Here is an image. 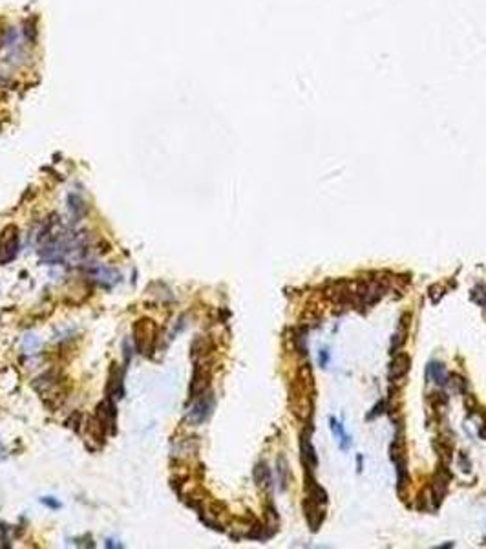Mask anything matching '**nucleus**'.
<instances>
[{
	"label": "nucleus",
	"instance_id": "nucleus-1",
	"mask_svg": "<svg viewBox=\"0 0 486 549\" xmlns=\"http://www.w3.org/2000/svg\"><path fill=\"white\" fill-rule=\"evenodd\" d=\"M134 343L141 355L152 357L157 344V326L150 319H139L134 324Z\"/></svg>",
	"mask_w": 486,
	"mask_h": 549
},
{
	"label": "nucleus",
	"instance_id": "nucleus-2",
	"mask_svg": "<svg viewBox=\"0 0 486 549\" xmlns=\"http://www.w3.org/2000/svg\"><path fill=\"white\" fill-rule=\"evenodd\" d=\"M18 253V229L8 225L0 235V264L11 262Z\"/></svg>",
	"mask_w": 486,
	"mask_h": 549
},
{
	"label": "nucleus",
	"instance_id": "nucleus-3",
	"mask_svg": "<svg viewBox=\"0 0 486 549\" xmlns=\"http://www.w3.org/2000/svg\"><path fill=\"white\" fill-rule=\"evenodd\" d=\"M212 410H214V395L210 392H203L201 395H197L196 403H194L192 408L189 410V420L192 423L199 425L209 420Z\"/></svg>",
	"mask_w": 486,
	"mask_h": 549
},
{
	"label": "nucleus",
	"instance_id": "nucleus-4",
	"mask_svg": "<svg viewBox=\"0 0 486 549\" xmlns=\"http://www.w3.org/2000/svg\"><path fill=\"white\" fill-rule=\"evenodd\" d=\"M88 264L90 266L86 268V273H88L95 282L105 286V288H110V286L117 284L119 278H121V275H119L113 268H106V266H101V264H93V262H88Z\"/></svg>",
	"mask_w": 486,
	"mask_h": 549
},
{
	"label": "nucleus",
	"instance_id": "nucleus-5",
	"mask_svg": "<svg viewBox=\"0 0 486 549\" xmlns=\"http://www.w3.org/2000/svg\"><path fill=\"white\" fill-rule=\"evenodd\" d=\"M115 420H117V410L113 405V399L110 395H106L105 401L99 403L97 407V421L103 425V428L108 432H115Z\"/></svg>",
	"mask_w": 486,
	"mask_h": 549
},
{
	"label": "nucleus",
	"instance_id": "nucleus-6",
	"mask_svg": "<svg viewBox=\"0 0 486 549\" xmlns=\"http://www.w3.org/2000/svg\"><path fill=\"white\" fill-rule=\"evenodd\" d=\"M410 370V357L404 353H398L395 363L391 365V379H402Z\"/></svg>",
	"mask_w": 486,
	"mask_h": 549
},
{
	"label": "nucleus",
	"instance_id": "nucleus-7",
	"mask_svg": "<svg viewBox=\"0 0 486 549\" xmlns=\"http://www.w3.org/2000/svg\"><path fill=\"white\" fill-rule=\"evenodd\" d=\"M300 445H302L303 463H306V465H314V463H316V458H314L313 445L309 443V432H303L302 434V441H300Z\"/></svg>",
	"mask_w": 486,
	"mask_h": 549
},
{
	"label": "nucleus",
	"instance_id": "nucleus-8",
	"mask_svg": "<svg viewBox=\"0 0 486 549\" xmlns=\"http://www.w3.org/2000/svg\"><path fill=\"white\" fill-rule=\"evenodd\" d=\"M426 375L430 379H433L437 385H444L446 383V370H444V366L439 365V363H432V365L428 366Z\"/></svg>",
	"mask_w": 486,
	"mask_h": 549
},
{
	"label": "nucleus",
	"instance_id": "nucleus-9",
	"mask_svg": "<svg viewBox=\"0 0 486 549\" xmlns=\"http://www.w3.org/2000/svg\"><path fill=\"white\" fill-rule=\"evenodd\" d=\"M254 480L258 485H267L269 483V469L265 463H258L254 469Z\"/></svg>",
	"mask_w": 486,
	"mask_h": 549
},
{
	"label": "nucleus",
	"instance_id": "nucleus-10",
	"mask_svg": "<svg viewBox=\"0 0 486 549\" xmlns=\"http://www.w3.org/2000/svg\"><path fill=\"white\" fill-rule=\"evenodd\" d=\"M68 201H70V211L75 216H83L84 213V201L80 200V196H77V194H70V198H68Z\"/></svg>",
	"mask_w": 486,
	"mask_h": 549
},
{
	"label": "nucleus",
	"instance_id": "nucleus-11",
	"mask_svg": "<svg viewBox=\"0 0 486 549\" xmlns=\"http://www.w3.org/2000/svg\"><path fill=\"white\" fill-rule=\"evenodd\" d=\"M40 502L44 503V505H48V507H51V509H59V507H60V503L57 502V500H51L50 496H46V498H42Z\"/></svg>",
	"mask_w": 486,
	"mask_h": 549
},
{
	"label": "nucleus",
	"instance_id": "nucleus-12",
	"mask_svg": "<svg viewBox=\"0 0 486 549\" xmlns=\"http://www.w3.org/2000/svg\"><path fill=\"white\" fill-rule=\"evenodd\" d=\"M331 423H333V430H335V432H338V427H336V421H335V420H331ZM340 436H342V438H344V441H346V445H348V440H349V438H348V436H346V434H344V432H340Z\"/></svg>",
	"mask_w": 486,
	"mask_h": 549
}]
</instances>
